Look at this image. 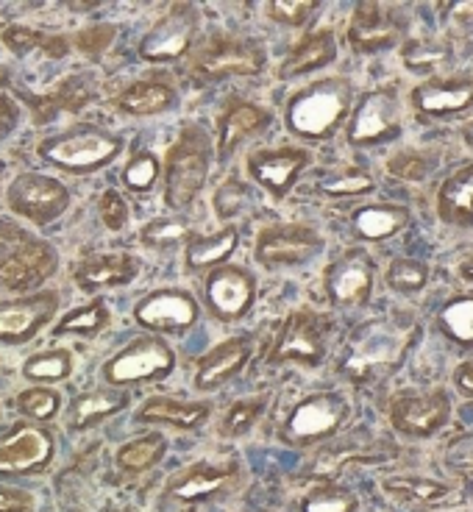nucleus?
I'll use <instances>...</instances> for the list:
<instances>
[{
  "mask_svg": "<svg viewBox=\"0 0 473 512\" xmlns=\"http://www.w3.org/2000/svg\"><path fill=\"white\" fill-rule=\"evenodd\" d=\"M437 215L443 223L473 226V162L460 165L437 190Z\"/></svg>",
  "mask_w": 473,
  "mask_h": 512,
  "instance_id": "nucleus-26",
  "label": "nucleus"
},
{
  "mask_svg": "<svg viewBox=\"0 0 473 512\" xmlns=\"http://www.w3.org/2000/svg\"><path fill=\"white\" fill-rule=\"evenodd\" d=\"M451 401L446 390L432 393H404L390 404V423L401 435L410 437H432L448 423Z\"/></svg>",
  "mask_w": 473,
  "mask_h": 512,
  "instance_id": "nucleus-16",
  "label": "nucleus"
},
{
  "mask_svg": "<svg viewBox=\"0 0 473 512\" xmlns=\"http://www.w3.org/2000/svg\"><path fill=\"white\" fill-rule=\"evenodd\" d=\"M315 9H318L315 0H273L268 3V14L282 26H304L315 14Z\"/></svg>",
  "mask_w": 473,
  "mask_h": 512,
  "instance_id": "nucleus-49",
  "label": "nucleus"
},
{
  "mask_svg": "<svg viewBox=\"0 0 473 512\" xmlns=\"http://www.w3.org/2000/svg\"><path fill=\"white\" fill-rule=\"evenodd\" d=\"M215 204H218L220 218H231V215H237V212L248 204V192H245L237 181H229V184H223L218 190Z\"/></svg>",
  "mask_w": 473,
  "mask_h": 512,
  "instance_id": "nucleus-52",
  "label": "nucleus"
},
{
  "mask_svg": "<svg viewBox=\"0 0 473 512\" xmlns=\"http://www.w3.org/2000/svg\"><path fill=\"white\" fill-rule=\"evenodd\" d=\"M128 407V393L120 387H98L90 393L81 396L70 404L67 412V426L73 432H87L92 426H98L106 418H112L117 412H123Z\"/></svg>",
  "mask_w": 473,
  "mask_h": 512,
  "instance_id": "nucleus-28",
  "label": "nucleus"
},
{
  "mask_svg": "<svg viewBox=\"0 0 473 512\" xmlns=\"http://www.w3.org/2000/svg\"><path fill=\"white\" fill-rule=\"evenodd\" d=\"M56 454V437L42 423H14L0 435V476H28L48 468Z\"/></svg>",
  "mask_w": 473,
  "mask_h": 512,
  "instance_id": "nucleus-11",
  "label": "nucleus"
},
{
  "mask_svg": "<svg viewBox=\"0 0 473 512\" xmlns=\"http://www.w3.org/2000/svg\"><path fill=\"white\" fill-rule=\"evenodd\" d=\"M109 307L103 301H90L84 307L67 312L56 326H53V334L56 337H95L101 334L106 326H109Z\"/></svg>",
  "mask_w": 473,
  "mask_h": 512,
  "instance_id": "nucleus-37",
  "label": "nucleus"
},
{
  "mask_svg": "<svg viewBox=\"0 0 473 512\" xmlns=\"http://www.w3.org/2000/svg\"><path fill=\"white\" fill-rule=\"evenodd\" d=\"M120 151H123V140L117 134L106 131V128L90 126V123L64 128L37 145V156L45 165L59 167L73 176H87V173L112 165Z\"/></svg>",
  "mask_w": 473,
  "mask_h": 512,
  "instance_id": "nucleus-3",
  "label": "nucleus"
},
{
  "mask_svg": "<svg viewBox=\"0 0 473 512\" xmlns=\"http://www.w3.org/2000/svg\"><path fill=\"white\" fill-rule=\"evenodd\" d=\"M320 190L326 195H337V198H346V195H365L373 190V179L365 170H346L340 176L320 181Z\"/></svg>",
  "mask_w": 473,
  "mask_h": 512,
  "instance_id": "nucleus-48",
  "label": "nucleus"
},
{
  "mask_svg": "<svg viewBox=\"0 0 473 512\" xmlns=\"http://www.w3.org/2000/svg\"><path fill=\"white\" fill-rule=\"evenodd\" d=\"M387 284L398 293H418L429 284V268H426V262L398 256L387 268Z\"/></svg>",
  "mask_w": 473,
  "mask_h": 512,
  "instance_id": "nucleus-43",
  "label": "nucleus"
},
{
  "mask_svg": "<svg viewBox=\"0 0 473 512\" xmlns=\"http://www.w3.org/2000/svg\"><path fill=\"white\" fill-rule=\"evenodd\" d=\"M59 304L62 298L53 290H39V293L0 301V343L6 346L31 343L48 323H53Z\"/></svg>",
  "mask_w": 473,
  "mask_h": 512,
  "instance_id": "nucleus-13",
  "label": "nucleus"
},
{
  "mask_svg": "<svg viewBox=\"0 0 473 512\" xmlns=\"http://www.w3.org/2000/svg\"><path fill=\"white\" fill-rule=\"evenodd\" d=\"M17 123H20V109H17V103H14L12 98H6V95H0V142L12 134L14 128H17Z\"/></svg>",
  "mask_w": 473,
  "mask_h": 512,
  "instance_id": "nucleus-54",
  "label": "nucleus"
},
{
  "mask_svg": "<svg viewBox=\"0 0 473 512\" xmlns=\"http://www.w3.org/2000/svg\"><path fill=\"white\" fill-rule=\"evenodd\" d=\"M59 265L51 243L20 229L14 245L0 254V290L6 293H39L37 287L48 282Z\"/></svg>",
  "mask_w": 473,
  "mask_h": 512,
  "instance_id": "nucleus-6",
  "label": "nucleus"
},
{
  "mask_svg": "<svg viewBox=\"0 0 473 512\" xmlns=\"http://www.w3.org/2000/svg\"><path fill=\"white\" fill-rule=\"evenodd\" d=\"M301 512H357V496L337 485L315 487L307 499L301 501Z\"/></svg>",
  "mask_w": 473,
  "mask_h": 512,
  "instance_id": "nucleus-44",
  "label": "nucleus"
},
{
  "mask_svg": "<svg viewBox=\"0 0 473 512\" xmlns=\"http://www.w3.org/2000/svg\"><path fill=\"white\" fill-rule=\"evenodd\" d=\"M437 323L448 340H454L462 348H473V295L451 298L446 307L440 309Z\"/></svg>",
  "mask_w": 473,
  "mask_h": 512,
  "instance_id": "nucleus-39",
  "label": "nucleus"
},
{
  "mask_svg": "<svg viewBox=\"0 0 473 512\" xmlns=\"http://www.w3.org/2000/svg\"><path fill=\"white\" fill-rule=\"evenodd\" d=\"M134 320L159 334H184L198 320V304L184 290H156L137 301Z\"/></svg>",
  "mask_w": 473,
  "mask_h": 512,
  "instance_id": "nucleus-18",
  "label": "nucleus"
},
{
  "mask_svg": "<svg viewBox=\"0 0 473 512\" xmlns=\"http://www.w3.org/2000/svg\"><path fill=\"white\" fill-rule=\"evenodd\" d=\"M323 248V240L315 229L301 223H282L270 226L256 237V259L265 268L279 265H301Z\"/></svg>",
  "mask_w": 473,
  "mask_h": 512,
  "instance_id": "nucleus-17",
  "label": "nucleus"
},
{
  "mask_svg": "<svg viewBox=\"0 0 473 512\" xmlns=\"http://www.w3.org/2000/svg\"><path fill=\"white\" fill-rule=\"evenodd\" d=\"M410 212L396 204L362 206L354 212V229L362 240H390L407 226Z\"/></svg>",
  "mask_w": 473,
  "mask_h": 512,
  "instance_id": "nucleus-34",
  "label": "nucleus"
},
{
  "mask_svg": "<svg viewBox=\"0 0 473 512\" xmlns=\"http://www.w3.org/2000/svg\"><path fill=\"white\" fill-rule=\"evenodd\" d=\"M17 234H20V229H17V226L6 223V220H0V254H3L6 248H12L14 240H17Z\"/></svg>",
  "mask_w": 473,
  "mask_h": 512,
  "instance_id": "nucleus-56",
  "label": "nucleus"
},
{
  "mask_svg": "<svg viewBox=\"0 0 473 512\" xmlns=\"http://www.w3.org/2000/svg\"><path fill=\"white\" fill-rule=\"evenodd\" d=\"M401 37L398 17L382 3H359L348 23V45L351 51L371 56V53L393 48Z\"/></svg>",
  "mask_w": 473,
  "mask_h": 512,
  "instance_id": "nucleus-20",
  "label": "nucleus"
},
{
  "mask_svg": "<svg viewBox=\"0 0 473 512\" xmlns=\"http://www.w3.org/2000/svg\"><path fill=\"white\" fill-rule=\"evenodd\" d=\"M460 273H462V279H465V282H473V259H468V262H462Z\"/></svg>",
  "mask_w": 473,
  "mask_h": 512,
  "instance_id": "nucleus-57",
  "label": "nucleus"
},
{
  "mask_svg": "<svg viewBox=\"0 0 473 512\" xmlns=\"http://www.w3.org/2000/svg\"><path fill=\"white\" fill-rule=\"evenodd\" d=\"M6 204L17 218L28 220L34 226H48L59 220L70 206V190L62 181L45 173H20L6 190Z\"/></svg>",
  "mask_w": 473,
  "mask_h": 512,
  "instance_id": "nucleus-8",
  "label": "nucleus"
},
{
  "mask_svg": "<svg viewBox=\"0 0 473 512\" xmlns=\"http://www.w3.org/2000/svg\"><path fill=\"white\" fill-rule=\"evenodd\" d=\"M34 507V496L23 487L0 482V512H28Z\"/></svg>",
  "mask_w": 473,
  "mask_h": 512,
  "instance_id": "nucleus-53",
  "label": "nucleus"
},
{
  "mask_svg": "<svg viewBox=\"0 0 473 512\" xmlns=\"http://www.w3.org/2000/svg\"><path fill=\"white\" fill-rule=\"evenodd\" d=\"M309 165V154L304 148H273V151H256L248 156V173L251 179L273 192V198H284L298 176Z\"/></svg>",
  "mask_w": 473,
  "mask_h": 512,
  "instance_id": "nucleus-21",
  "label": "nucleus"
},
{
  "mask_svg": "<svg viewBox=\"0 0 473 512\" xmlns=\"http://www.w3.org/2000/svg\"><path fill=\"white\" fill-rule=\"evenodd\" d=\"M73 365H76L73 351H67V348H48V351H39V354L23 362V376L31 384H45L48 387V384L70 379Z\"/></svg>",
  "mask_w": 473,
  "mask_h": 512,
  "instance_id": "nucleus-35",
  "label": "nucleus"
},
{
  "mask_svg": "<svg viewBox=\"0 0 473 512\" xmlns=\"http://www.w3.org/2000/svg\"><path fill=\"white\" fill-rule=\"evenodd\" d=\"M212 404L204 401H176V398H148L137 412L140 423H167L176 429H198L209 418Z\"/></svg>",
  "mask_w": 473,
  "mask_h": 512,
  "instance_id": "nucleus-32",
  "label": "nucleus"
},
{
  "mask_svg": "<svg viewBox=\"0 0 473 512\" xmlns=\"http://www.w3.org/2000/svg\"><path fill=\"white\" fill-rule=\"evenodd\" d=\"M140 273L137 256L123 254H92L76 268V284L84 293H98L106 287H123L131 284Z\"/></svg>",
  "mask_w": 473,
  "mask_h": 512,
  "instance_id": "nucleus-24",
  "label": "nucleus"
},
{
  "mask_svg": "<svg viewBox=\"0 0 473 512\" xmlns=\"http://www.w3.org/2000/svg\"><path fill=\"white\" fill-rule=\"evenodd\" d=\"M176 368V354L162 337H137L115 357L103 362L101 376L109 387H131V384L159 382Z\"/></svg>",
  "mask_w": 473,
  "mask_h": 512,
  "instance_id": "nucleus-5",
  "label": "nucleus"
},
{
  "mask_svg": "<svg viewBox=\"0 0 473 512\" xmlns=\"http://www.w3.org/2000/svg\"><path fill=\"white\" fill-rule=\"evenodd\" d=\"M412 106L426 117L468 112L473 109V78H429L412 90Z\"/></svg>",
  "mask_w": 473,
  "mask_h": 512,
  "instance_id": "nucleus-22",
  "label": "nucleus"
},
{
  "mask_svg": "<svg viewBox=\"0 0 473 512\" xmlns=\"http://www.w3.org/2000/svg\"><path fill=\"white\" fill-rule=\"evenodd\" d=\"M432 170H435V156L423 151H398L387 162V173L401 181H423Z\"/></svg>",
  "mask_w": 473,
  "mask_h": 512,
  "instance_id": "nucleus-47",
  "label": "nucleus"
},
{
  "mask_svg": "<svg viewBox=\"0 0 473 512\" xmlns=\"http://www.w3.org/2000/svg\"><path fill=\"white\" fill-rule=\"evenodd\" d=\"M98 212H101L103 226L109 231H123L128 223V204L126 198L117 190H106L98 201Z\"/></svg>",
  "mask_w": 473,
  "mask_h": 512,
  "instance_id": "nucleus-50",
  "label": "nucleus"
},
{
  "mask_svg": "<svg viewBox=\"0 0 473 512\" xmlns=\"http://www.w3.org/2000/svg\"><path fill=\"white\" fill-rule=\"evenodd\" d=\"M265 412V398H245L237 401L226 418L220 423V435L223 437H243L254 429V423L259 421V415Z\"/></svg>",
  "mask_w": 473,
  "mask_h": 512,
  "instance_id": "nucleus-45",
  "label": "nucleus"
},
{
  "mask_svg": "<svg viewBox=\"0 0 473 512\" xmlns=\"http://www.w3.org/2000/svg\"><path fill=\"white\" fill-rule=\"evenodd\" d=\"M348 78H320L298 90L287 103V128L301 140H326L346 123L351 112Z\"/></svg>",
  "mask_w": 473,
  "mask_h": 512,
  "instance_id": "nucleus-2",
  "label": "nucleus"
},
{
  "mask_svg": "<svg viewBox=\"0 0 473 512\" xmlns=\"http://www.w3.org/2000/svg\"><path fill=\"white\" fill-rule=\"evenodd\" d=\"M192 231L190 226L181 218H159L151 220L145 229H142L140 240L142 245L148 248H156V251H167V248H176L181 240H190Z\"/></svg>",
  "mask_w": 473,
  "mask_h": 512,
  "instance_id": "nucleus-42",
  "label": "nucleus"
},
{
  "mask_svg": "<svg viewBox=\"0 0 473 512\" xmlns=\"http://www.w3.org/2000/svg\"><path fill=\"white\" fill-rule=\"evenodd\" d=\"M212 145L201 126L187 123L165 156V204L170 209H187L204 190L209 179Z\"/></svg>",
  "mask_w": 473,
  "mask_h": 512,
  "instance_id": "nucleus-4",
  "label": "nucleus"
},
{
  "mask_svg": "<svg viewBox=\"0 0 473 512\" xmlns=\"http://www.w3.org/2000/svg\"><path fill=\"white\" fill-rule=\"evenodd\" d=\"M412 340H415V323H410V320H365L346 337L337 368L354 384L379 382L404 362Z\"/></svg>",
  "mask_w": 473,
  "mask_h": 512,
  "instance_id": "nucleus-1",
  "label": "nucleus"
},
{
  "mask_svg": "<svg viewBox=\"0 0 473 512\" xmlns=\"http://www.w3.org/2000/svg\"><path fill=\"white\" fill-rule=\"evenodd\" d=\"M3 45L14 53V56H26L34 48H42L45 56H51V59H62L64 53H67V42L62 37H45V34H39V31H31V28L23 26H12L3 31Z\"/></svg>",
  "mask_w": 473,
  "mask_h": 512,
  "instance_id": "nucleus-40",
  "label": "nucleus"
},
{
  "mask_svg": "<svg viewBox=\"0 0 473 512\" xmlns=\"http://www.w3.org/2000/svg\"><path fill=\"white\" fill-rule=\"evenodd\" d=\"M159 173H162L159 159L148 151H142V154L131 156V162L123 170V184L131 192H151L159 181Z\"/></svg>",
  "mask_w": 473,
  "mask_h": 512,
  "instance_id": "nucleus-46",
  "label": "nucleus"
},
{
  "mask_svg": "<svg viewBox=\"0 0 473 512\" xmlns=\"http://www.w3.org/2000/svg\"><path fill=\"white\" fill-rule=\"evenodd\" d=\"M332 323L312 309H298L290 318L284 320L282 332L276 337V343L270 348L268 362L273 365H307L318 368L326 357V337H329Z\"/></svg>",
  "mask_w": 473,
  "mask_h": 512,
  "instance_id": "nucleus-7",
  "label": "nucleus"
},
{
  "mask_svg": "<svg viewBox=\"0 0 473 512\" xmlns=\"http://www.w3.org/2000/svg\"><path fill=\"white\" fill-rule=\"evenodd\" d=\"M234 471L223 468V465H192L187 471H181L170 479L167 485V496L179 501H204L209 496H218L223 487L229 485Z\"/></svg>",
  "mask_w": 473,
  "mask_h": 512,
  "instance_id": "nucleus-31",
  "label": "nucleus"
},
{
  "mask_svg": "<svg viewBox=\"0 0 473 512\" xmlns=\"http://www.w3.org/2000/svg\"><path fill=\"white\" fill-rule=\"evenodd\" d=\"M348 401L340 393L323 390L301 398L284 421V440L293 446H312L332 437L348 421Z\"/></svg>",
  "mask_w": 473,
  "mask_h": 512,
  "instance_id": "nucleus-9",
  "label": "nucleus"
},
{
  "mask_svg": "<svg viewBox=\"0 0 473 512\" xmlns=\"http://www.w3.org/2000/svg\"><path fill=\"white\" fill-rule=\"evenodd\" d=\"M273 123L270 112H265L262 106H256L243 98H231L226 112L220 117V145L218 156L220 159H229L248 137H256L259 131Z\"/></svg>",
  "mask_w": 473,
  "mask_h": 512,
  "instance_id": "nucleus-25",
  "label": "nucleus"
},
{
  "mask_svg": "<svg viewBox=\"0 0 473 512\" xmlns=\"http://www.w3.org/2000/svg\"><path fill=\"white\" fill-rule=\"evenodd\" d=\"M454 387L465 398H473V362H462L460 368L454 371Z\"/></svg>",
  "mask_w": 473,
  "mask_h": 512,
  "instance_id": "nucleus-55",
  "label": "nucleus"
},
{
  "mask_svg": "<svg viewBox=\"0 0 473 512\" xmlns=\"http://www.w3.org/2000/svg\"><path fill=\"white\" fill-rule=\"evenodd\" d=\"M265 70V51L251 39L215 37L192 62V76L201 81L248 78Z\"/></svg>",
  "mask_w": 473,
  "mask_h": 512,
  "instance_id": "nucleus-10",
  "label": "nucleus"
},
{
  "mask_svg": "<svg viewBox=\"0 0 473 512\" xmlns=\"http://www.w3.org/2000/svg\"><path fill=\"white\" fill-rule=\"evenodd\" d=\"M167 451V440L162 435H142L137 440H128L126 446H120L117 451V468L120 471H126V474H142V471H148V468H154L162 462Z\"/></svg>",
  "mask_w": 473,
  "mask_h": 512,
  "instance_id": "nucleus-36",
  "label": "nucleus"
},
{
  "mask_svg": "<svg viewBox=\"0 0 473 512\" xmlns=\"http://www.w3.org/2000/svg\"><path fill=\"white\" fill-rule=\"evenodd\" d=\"M115 34L117 28L115 26H92V28H84V31H78L76 37V45L78 51L84 53V56H101L112 42H115Z\"/></svg>",
  "mask_w": 473,
  "mask_h": 512,
  "instance_id": "nucleus-51",
  "label": "nucleus"
},
{
  "mask_svg": "<svg viewBox=\"0 0 473 512\" xmlns=\"http://www.w3.org/2000/svg\"><path fill=\"white\" fill-rule=\"evenodd\" d=\"M240 243V231L237 226H226L223 231H215V234H192L187 240V248H184V259H187V268L190 270H206L220 262H226L234 248Z\"/></svg>",
  "mask_w": 473,
  "mask_h": 512,
  "instance_id": "nucleus-33",
  "label": "nucleus"
},
{
  "mask_svg": "<svg viewBox=\"0 0 473 512\" xmlns=\"http://www.w3.org/2000/svg\"><path fill=\"white\" fill-rule=\"evenodd\" d=\"M14 407L26 421L48 423L62 410V396L51 387H45V384H31V387L20 390L14 396Z\"/></svg>",
  "mask_w": 473,
  "mask_h": 512,
  "instance_id": "nucleus-38",
  "label": "nucleus"
},
{
  "mask_svg": "<svg viewBox=\"0 0 473 512\" xmlns=\"http://www.w3.org/2000/svg\"><path fill=\"white\" fill-rule=\"evenodd\" d=\"M201 31V17L190 3H176L165 17H159L154 28L142 37L140 56L145 62H173L187 56L192 42Z\"/></svg>",
  "mask_w": 473,
  "mask_h": 512,
  "instance_id": "nucleus-12",
  "label": "nucleus"
},
{
  "mask_svg": "<svg viewBox=\"0 0 473 512\" xmlns=\"http://www.w3.org/2000/svg\"><path fill=\"white\" fill-rule=\"evenodd\" d=\"M0 415H3V407H0Z\"/></svg>",
  "mask_w": 473,
  "mask_h": 512,
  "instance_id": "nucleus-59",
  "label": "nucleus"
},
{
  "mask_svg": "<svg viewBox=\"0 0 473 512\" xmlns=\"http://www.w3.org/2000/svg\"><path fill=\"white\" fill-rule=\"evenodd\" d=\"M373 259L365 251H346L326 268L323 290L332 304H368L373 295Z\"/></svg>",
  "mask_w": 473,
  "mask_h": 512,
  "instance_id": "nucleus-19",
  "label": "nucleus"
},
{
  "mask_svg": "<svg viewBox=\"0 0 473 512\" xmlns=\"http://www.w3.org/2000/svg\"><path fill=\"white\" fill-rule=\"evenodd\" d=\"M251 359V340L248 337H231L215 346L206 357L198 362V373H195V387L212 393L226 382H231L237 373L243 371Z\"/></svg>",
  "mask_w": 473,
  "mask_h": 512,
  "instance_id": "nucleus-23",
  "label": "nucleus"
},
{
  "mask_svg": "<svg viewBox=\"0 0 473 512\" xmlns=\"http://www.w3.org/2000/svg\"><path fill=\"white\" fill-rule=\"evenodd\" d=\"M334 59H337V39L329 28H323V31H315L307 39H301L293 51L287 53V59L279 67V78L287 81V78L307 76V73H315L320 67L332 64Z\"/></svg>",
  "mask_w": 473,
  "mask_h": 512,
  "instance_id": "nucleus-30",
  "label": "nucleus"
},
{
  "mask_svg": "<svg viewBox=\"0 0 473 512\" xmlns=\"http://www.w3.org/2000/svg\"><path fill=\"white\" fill-rule=\"evenodd\" d=\"M462 137H465V142H468V145H471V148H473V123H468V126H465V131H462Z\"/></svg>",
  "mask_w": 473,
  "mask_h": 512,
  "instance_id": "nucleus-58",
  "label": "nucleus"
},
{
  "mask_svg": "<svg viewBox=\"0 0 473 512\" xmlns=\"http://www.w3.org/2000/svg\"><path fill=\"white\" fill-rule=\"evenodd\" d=\"M401 131V103L396 90H371L359 98L357 109L351 112L346 137L351 145H376L398 137Z\"/></svg>",
  "mask_w": 473,
  "mask_h": 512,
  "instance_id": "nucleus-14",
  "label": "nucleus"
},
{
  "mask_svg": "<svg viewBox=\"0 0 473 512\" xmlns=\"http://www.w3.org/2000/svg\"><path fill=\"white\" fill-rule=\"evenodd\" d=\"M404 64L412 73H432L437 64L451 59V45L448 42H437V39H410L404 45Z\"/></svg>",
  "mask_w": 473,
  "mask_h": 512,
  "instance_id": "nucleus-41",
  "label": "nucleus"
},
{
  "mask_svg": "<svg viewBox=\"0 0 473 512\" xmlns=\"http://www.w3.org/2000/svg\"><path fill=\"white\" fill-rule=\"evenodd\" d=\"M382 493L398 504H407L412 510L440 507L448 499H457V490H451L437 479H426V476H387L382 479Z\"/></svg>",
  "mask_w": 473,
  "mask_h": 512,
  "instance_id": "nucleus-29",
  "label": "nucleus"
},
{
  "mask_svg": "<svg viewBox=\"0 0 473 512\" xmlns=\"http://www.w3.org/2000/svg\"><path fill=\"white\" fill-rule=\"evenodd\" d=\"M256 282L254 276L234 265H220L209 270L204 279V301L218 320H240L254 307Z\"/></svg>",
  "mask_w": 473,
  "mask_h": 512,
  "instance_id": "nucleus-15",
  "label": "nucleus"
},
{
  "mask_svg": "<svg viewBox=\"0 0 473 512\" xmlns=\"http://www.w3.org/2000/svg\"><path fill=\"white\" fill-rule=\"evenodd\" d=\"M117 109L131 117H151L167 112L176 103V87L162 76L142 78L128 84L126 90L117 95Z\"/></svg>",
  "mask_w": 473,
  "mask_h": 512,
  "instance_id": "nucleus-27",
  "label": "nucleus"
}]
</instances>
